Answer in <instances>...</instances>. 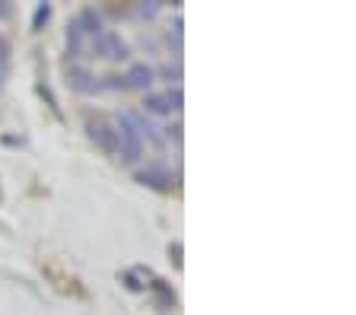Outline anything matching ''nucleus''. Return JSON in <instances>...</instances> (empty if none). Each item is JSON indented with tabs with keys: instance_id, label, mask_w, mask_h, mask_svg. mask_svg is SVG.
I'll return each mask as SVG.
<instances>
[{
	"instance_id": "obj_1",
	"label": "nucleus",
	"mask_w": 356,
	"mask_h": 315,
	"mask_svg": "<svg viewBox=\"0 0 356 315\" xmlns=\"http://www.w3.org/2000/svg\"><path fill=\"white\" fill-rule=\"evenodd\" d=\"M115 134H118V156L124 165H134L137 159L143 156V137L137 134V128H134V121L127 118V112L118 118V124H115Z\"/></svg>"
},
{
	"instance_id": "obj_2",
	"label": "nucleus",
	"mask_w": 356,
	"mask_h": 315,
	"mask_svg": "<svg viewBox=\"0 0 356 315\" xmlns=\"http://www.w3.org/2000/svg\"><path fill=\"white\" fill-rule=\"evenodd\" d=\"M86 134H89V140L96 143L102 153H108V156H115V153H118V134H115V124H111V121H105L102 115L86 118Z\"/></svg>"
},
{
	"instance_id": "obj_3",
	"label": "nucleus",
	"mask_w": 356,
	"mask_h": 315,
	"mask_svg": "<svg viewBox=\"0 0 356 315\" xmlns=\"http://www.w3.org/2000/svg\"><path fill=\"white\" fill-rule=\"evenodd\" d=\"M134 179L140 181L143 188H149V191H159V195H169L172 188H175V179H172V172L165 165H147V169H140Z\"/></svg>"
},
{
	"instance_id": "obj_4",
	"label": "nucleus",
	"mask_w": 356,
	"mask_h": 315,
	"mask_svg": "<svg viewBox=\"0 0 356 315\" xmlns=\"http://www.w3.org/2000/svg\"><path fill=\"white\" fill-rule=\"evenodd\" d=\"M92 54L108 58V60H121V58H127V45L121 42V35H115V32L105 29L102 35L92 38Z\"/></svg>"
},
{
	"instance_id": "obj_5",
	"label": "nucleus",
	"mask_w": 356,
	"mask_h": 315,
	"mask_svg": "<svg viewBox=\"0 0 356 315\" xmlns=\"http://www.w3.org/2000/svg\"><path fill=\"white\" fill-rule=\"evenodd\" d=\"M64 80H67V86H70V90L74 92H83V96H86V92H96V76L89 74L86 67H76V64H67V70H64Z\"/></svg>"
},
{
	"instance_id": "obj_6",
	"label": "nucleus",
	"mask_w": 356,
	"mask_h": 315,
	"mask_svg": "<svg viewBox=\"0 0 356 315\" xmlns=\"http://www.w3.org/2000/svg\"><path fill=\"white\" fill-rule=\"evenodd\" d=\"M74 23L80 26V32H83V35H89V38H96V35H102V32H105L102 13H99L96 7H83L80 13H76Z\"/></svg>"
},
{
	"instance_id": "obj_7",
	"label": "nucleus",
	"mask_w": 356,
	"mask_h": 315,
	"mask_svg": "<svg viewBox=\"0 0 356 315\" xmlns=\"http://www.w3.org/2000/svg\"><path fill=\"white\" fill-rule=\"evenodd\" d=\"M156 80V70L149 67V64H134L131 70H127L124 83H127V90H149Z\"/></svg>"
},
{
	"instance_id": "obj_8",
	"label": "nucleus",
	"mask_w": 356,
	"mask_h": 315,
	"mask_svg": "<svg viewBox=\"0 0 356 315\" xmlns=\"http://www.w3.org/2000/svg\"><path fill=\"white\" fill-rule=\"evenodd\" d=\"M143 108H147L149 115H172V105H169V99H165V92H147Z\"/></svg>"
},
{
	"instance_id": "obj_9",
	"label": "nucleus",
	"mask_w": 356,
	"mask_h": 315,
	"mask_svg": "<svg viewBox=\"0 0 356 315\" xmlns=\"http://www.w3.org/2000/svg\"><path fill=\"white\" fill-rule=\"evenodd\" d=\"M67 48H70V54H74V58H80V54L86 51V35L80 32V26H76V23L67 26Z\"/></svg>"
},
{
	"instance_id": "obj_10",
	"label": "nucleus",
	"mask_w": 356,
	"mask_h": 315,
	"mask_svg": "<svg viewBox=\"0 0 356 315\" xmlns=\"http://www.w3.org/2000/svg\"><path fill=\"white\" fill-rule=\"evenodd\" d=\"M48 19H51V3H38L35 16H32V32H42Z\"/></svg>"
},
{
	"instance_id": "obj_11",
	"label": "nucleus",
	"mask_w": 356,
	"mask_h": 315,
	"mask_svg": "<svg viewBox=\"0 0 356 315\" xmlns=\"http://www.w3.org/2000/svg\"><path fill=\"white\" fill-rule=\"evenodd\" d=\"M165 99H169L172 112H181V105H185V92H181V86H172V90L165 92Z\"/></svg>"
},
{
	"instance_id": "obj_12",
	"label": "nucleus",
	"mask_w": 356,
	"mask_h": 315,
	"mask_svg": "<svg viewBox=\"0 0 356 315\" xmlns=\"http://www.w3.org/2000/svg\"><path fill=\"white\" fill-rule=\"evenodd\" d=\"M137 13L147 16V19H153V16L159 13V3H153V0H149V3H140V7H137Z\"/></svg>"
},
{
	"instance_id": "obj_13",
	"label": "nucleus",
	"mask_w": 356,
	"mask_h": 315,
	"mask_svg": "<svg viewBox=\"0 0 356 315\" xmlns=\"http://www.w3.org/2000/svg\"><path fill=\"white\" fill-rule=\"evenodd\" d=\"M169 258H172V264H175V268H181V242H172V245H169Z\"/></svg>"
},
{
	"instance_id": "obj_14",
	"label": "nucleus",
	"mask_w": 356,
	"mask_h": 315,
	"mask_svg": "<svg viewBox=\"0 0 356 315\" xmlns=\"http://www.w3.org/2000/svg\"><path fill=\"white\" fill-rule=\"evenodd\" d=\"M10 51H13V48H10V38H7V35H0V64H3V60L10 58Z\"/></svg>"
},
{
	"instance_id": "obj_15",
	"label": "nucleus",
	"mask_w": 356,
	"mask_h": 315,
	"mask_svg": "<svg viewBox=\"0 0 356 315\" xmlns=\"http://www.w3.org/2000/svg\"><path fill=\"white\" fill-rule=\"evenodd\" d=\"M0 16H10V3H7V0H0Z\"/></svg>"
}]
</instances>
